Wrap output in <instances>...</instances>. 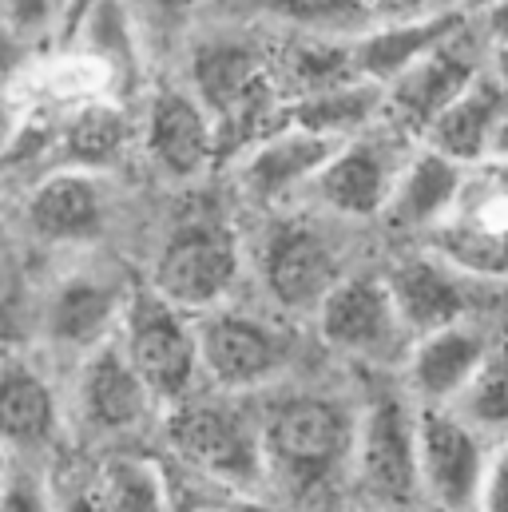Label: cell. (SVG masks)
Returning <instances> with one entry per match:
<instances>
[{"label": "cell", "mask_w": 508, "mask_h": 512, "mask_svg": "<svg viewBox=\"0 0 508 512\" xmlns=\"http://www.w3.org/2000/svg\"><path fill=\"white\" fill-rule=\"evenodd\" d=\"M112 175L52 167L44 171L24 199V231L44 247H92L112 223Z\"/></svg>", "instance_id": "obj_18"}, {"label": "cell", "mask_w": 508, "mask_h": 512, "mask_svg": "<svg viewBox=\"0 0 508 512\" xmlns=\"http://www.w3.org/2000/svg\"><path fill=\"white\" fill-rule=\"evenodd\" d=\"M389 298L413 338L469 322V318H493V310L505 302L508 286H485L453 270L445 258H437L425 247H405L385 266Z\"/></svg>", "instance_id": "obj_11"}, {"label": "cell", "mask_w": 508, "mask_h": 512, "mask_svg": "<svg viewBox=\"0 0 508 512\" xmlns=\"http://www.w3.org/2000/svg\"><path fill=\"white\" fill-rule=\"evenodd\" d=\"M485 72V48L473 36L469 24H461L445 44H437L425 60H417L405 76H397L385 88V112L381 120L401 135L417 139L429 131V124Z\"/></svg>", "instance_id": "obj_17"}, {"label": "cell", "mask_w": 508, "mask_h": 512, "mask_svg": "<svg viewBox=\"0 0 508 512\" xmlns=\"http://www.w3.org/2000/svg\"><path fill=\"white\" fill-rule=\"evenodd\" d=\"M465 425H473L481 437H508V330H501L493 354L485 358V366L477 370V378L469 389L449 405Z\"/></svg>", "instance_id": "obj_31"}, {"label": "cell", "mask_w": 508, "mask_h": 512, "mask_svg": "<svg viewBox=\"0 0 508 512\" xmlns=\"http://www.w3.org/2000/svg\"><path fill=\"white\" fill-rule=\"evenodd\" d=\"M139 147L171 183H199L223 159L215 120L179 80H163L147 92L139 112Z\"/></svg>", "instance_id": "obj_14"}, {"label": "cell", "mask_w": 508, "mask_h": 512, "mask_svg": "<svg viewBox=\"0 0 508 512\" xmlns=\"http://www.w3.org/2000/svg\"><path fill=\"white\" fill-rule=\"evenodd\" d=\"M338 147L342 143L278 120L231 159V179L247 203L262 211H286V203L306 199Z\"/></svg>", "instance_id": "obj_16"}, {"label": "cell", "mask_w": 508, "mask_h": 512, "mask_svg": "<svg viewBox=\"0 0 508 512\" xmlns=\"http://www.w3.org/2000/svg\"><path fill=\"white\" fill-rule=\"evenodd\" d=\"M477 512H508V437H501V445L489 453Z\"/></svg>", "instance_id": "obj_34"}, {"label": "cell", "mask_w": 508, "mask_h": 512, "mask_svg": "<svg viewBox=\"0 0 508 512\" xmlns=\"http://www.w3.org/2000/svg\"><path fill=\"white\" fill-rule=\"evenodd\" d=\"M56 4H64V0H56ZM56 16H60V12H56Z\"/></svg>", "instance_id": "obj_48"}, {"label": "cell", "mask_w": 508, "mask_h": 512, "mask_svg": "<svg viewBox=\"0 0 508 512\" xmlns=\"http://www.w3.org/2000/svg\"><path fill=\"white\" fill-rule=\"evenodd\" d=\"M135 286L120 270L108 266H72L64 270L40 306V338L60 358H88L104 342H112L124 326L127 302Z\"/></svg>", "instance_id": "obj_12"}, {"label": "cell", "mask_w": 508, "mask_h": 512, "mask_svg": "<svg viewBox=\"0 0 508 512\" xmlns=\"http://www.w3.org/2000/svg\"><path fill=\"white\" fill-rule=\"evenodd\" d=\"M270 76L282 108L362 80L354 68V40L306 36V32H274Z\"/></svg>", "instance_id": "obj_23"}, {"label": "cell", "mask_w": 508, "mask_h": 512, "mask_svg": "<svg viewBox=\"0 0 508 512\" xmlns=\"http://www.w3.org/2000/svg\"><path fill=\"white\" fill-rule=\"evenodd\" d=\"M461 512H477V509H461Z\"/></svg>", "instance_id": "obj_47"}, {"label": "cell", "mask_w": 508, "mask_h": 512, "mask_svg": "<svg viewBox=\"0 0 508 512\" xmlns=\"http://www.w3.org/2000/svg\"><path fill=\"white\" fill-rule=\"evenodd\" d=\"M191 512H247V509H239V505H199V509Z\"/></svg>", "instance_id": "obj_46"}, {"label": "cell", "mask_w": 508, "mask_h": 512, "mask_svg": "<svg viewBox=\"0 0 508 512\" xmlns=\"http://www.w3.org/2000/svg\"><path fill=\"white\" fill-rule=\"evenodd\" d=\"M52 512H104L100 509V497L92 489V469L68 485H56L52 481Z\"/></svg>", "instance_id": "obj_35"}, {"label": "cell", "mask_w": 508, "mask_h": 512, "mask_svg": "<svg viewBox=\"0 0 508 512\" xmlns=\"http://www.w3.org/2000/svg\"><path fill=\"white\" fill-rule=\"evenodd\" d=\"M465 20L453 12H421L409 20H385L370 24L354 40V68L362 80L389 88L397 76H405L417 60H425L437 44H445Z\"/></svg>", "instance_id": "obj_26"}, {"label": "cell", "mask_w": 508, "mask_h": 512, "mask_svg": "<svg viewBox=\"0 0 508 512\" xmlns=\"http://www.w3.org/2000/svg\"><path fill=\"white\" fill-rule=\"evenodd\" d=\"M358 409L330 393H286L258 413V437L270 485L310 497L350 473Z\"/></svg>", "instance_id": "obj_2"}, {"label": "cell", "mask_w": 508, "mask_h": 512, "mask_svg": "<svg viewBox=\"0 0 508 512\" xmlns=\"http://www.w3.org/2000/svg\"><path fill=\"white\" fill-rule=\"evenodd\" d=\"M64 409H68V421L88 441H104V445L135 437L143 425L159 417L155 397L127 362L120 334L76 362V378Z\"/></svg>", "instance_id": "obj_13"}, {"label": "cell", "mask_w": 508, "mask_h": 512, "mask_svg": "<svg viewBox=\"0 0 508 512\" xmlns=\"http://www.w3.org/2000/svg\"><path fill=\"white\" fill-rule=\"evenodd\" d=\"M413 147H417V139L389 128L385 120L354 139H346L330 155V163L322 167L314 187L306 191V207H314L318 215L346 223V227L378 223Z\"/></svg>", "instance_id": "obj_10"}, {"label": "cell", "mask_w": 508, "mask_h": 512, "mask_svg": "<svg viewBox=\"0 0 508 512\" xmlns=\"http://www.w3.org/2000/svg\"><path fill=\"white\" fill-rule=\"evenodd\" d=\"M310 322L330 354L385 374H397L413 346V334L405 330L381 270H350Z\"/></svg>", "instance_id": "obj_8"}, {"label": "cell", "mask_w": 508, "mask_h": 512, "mask_svg": "<svg viewBox=\"0 0 508 512\" xmlns=\"http://www.w3.org/2000/svg\"><path fill=\"white\" fill-rule=\"evenodd\" d=\"M0 512H52V481L32 465H12V477L0 493Z\"/></svg>", "instance_id": "obj_32"}, {"label": "cell", "mask_w": 508, "mask_h": 512, "mask_svg": "<svg viewBox=\"0 0 508 512\" xmlns=\"http://www.w3.org/2000/svg\"><path fill=\"white\" fill-rule=\"evenodd\" d=\"M199 338V366L203 385L227 397H251L286 378L294 366L298 342L290 330V318L247 310V306H215L195 318Z\"/></svg>", "instance_id": "obj_6"}, {"label": "cell", "mask_w": 508, "mask_h": 512, "mask_svg": "<svg viewBox=\"0 0 508 512\" xmlns=\"http://www.w3.org/2000/svg\"><path fill=\"white\" fill-rule=\"evenodd\" d=\"M147 64L167 60V56H183L187 40L199 32V16L211 0H127Z\"/></svg>", "instance_id": "obj_30"}, {"label": "cell", "mask_w": 508, "mask_h": 512, "mask_svg": "<svg viewBox=\"0 0 508 512\" xmlns=\"http://www.w3.org/2000/svg\"><path fill=\"white\" fill-rule=\"evenodd\" d=\"M40 56V40H32L24 28H16L4 12H0V92H8L24 72L28 64Z\"/></svg>", "instance_id": "obj_33"}, {"label": "cell", "mask_w": 508, "mask_h": 512, "mask_svg": "<svg viewBox=\"0 0 508 512\" xmlns=\"http://www.w3.org/2000/svg\"><path fill=\"white\" fill-rule=\"evenodd\" d=\"M362 512H433L425 505H389V509H362Z\"/></svg>", "instance_id": "obj_45"}, {"label": "cell", "mask_w": 508, "mask_h": 512, "mask_svg": "<svg viewBox=\"0 0 508 512\" xmlns=\"http://www.w3.org/2000/svg\"><path fill=\"white\" fill-rule=\"evenodd\" d=\"M227 4H235L231 24H258L270 32L358 40L370 28V16L358 8V0H227Z\"/></svg>", "instance_id": "obj_27"}, {"label": "cell", "mask_w": 508, "mask_h": 512, "mask_svg": "<svg viewBox=\"0 0 508 512\" xmlns=\"http://www.w3.org/2000/svg\"><path fill=\"white\" fill-rule=\"evenodd\" d=\"M473 28V36L481 40L485 56L497 52V48H508V0H501L497 8H489L481 20H465Z\"/></svg>", "instance_id": "obj_36"}, {"label": "cell", "mask_w": 508, "mask_h": 512, "mask_svg": "<svg viewBox=\"0 0 508 512\" xmlns=\"http://www.w3.org/2000/svg\"><path fill=\"white\" fill-rule=\"evenodd\" d=\"M465 167L441 159L429 147H413L409 163L401 167L393 195L381 211L378 227L393 239H405L409 247H421L457 207L461 187H465Z\"/></svg>", "instance_id": "obj_22"}, {"label": "cell", "mask_w": 508, "mask_h": 512, "mask_svg": "<svg viewBox=\"0 0 508 512\" xmlns=\"http://www.w3.org/2000/svg\"><path fill=\"white\" fill-rule=\"evenodd\" d=\"M381 112H385V88L370 84V80H354V84H342L334 92L286 104L282 124H294V128L314 131L322 139L346 143V139L381 124Z\"/></svg>", "instance_id": "obj_28"}, {"label": "cell", "mask_w": 508, "mask_h": 512, "mask_svg": "<svg viewBox=\"0 0 508 512\" xmlns=\"http://www.w3.org/2000/svg\"><path fill=\"white\" fill-rule=\"evenodd\" d=\"M270 52L274 32L258 24H223V28H199L179 64L175 76L215 120L223 155H239L262 131L282 120V100L270 76Z\"/></svg>", "instance_id": "obj_1"}, {"label": "cell", "mask_w": 508, "mask_h": 512, "mask_svg": "<svg viewBox=\"0 0 508 512\" xmlns=\"http://www.w3.org/2000/svg\"><path fill=\"white\" fill-rule=\"evenodd\" d=\"M485 437L453 409L417 405V489L433 512L477 509L485 481Z\"/></svg>", "instance_id": "obj_15"}, {"label": "cell", "mask_w": 508, "mask_h": 512, "mask_svg": "<svg viewBox=\"0 0 508 512\" xmlns=\"http://www.w3.org/2000/svg\"><path fill=\"white\" fill-rule=\"evenodd\" d=\"M235 401L239 397L203 389L183 405L159 413V425L179 469H191L195 477L211 481L231 497H254L270 489V477H266L258 417Z\"/></svg>", "instance_id": "obj_3"}, {"label": "cell", "mask_w": 508, "mask_h": 512, "mask_svg": "<svg viewBox=\"0 0 508 512\" xmlns=\"http://www.w3.org/2000/svg\"><path fill=\"white\" fill-rule=\"evenodd\" d=\"M429 12H453L457 16V0H425Z\"/></svg>", "instance_id": "obj_44"}, {"label": "cell", "mask_w": 508, "mask_h": 512, "mask_svg": "<svg viewBox=\"0 0 508 512\" xmlns=\"http://www.w3.org/2000/svg\"><path fill=\"white\" fill-rule=\"evenodd\" d=\"M56 36L64 52L104 64L116 76L124 100L135 96L151 68L127 0H64L56 16Z\"/></svg>", "instance_id": "obj_21"}, {"label": "cell", "mask_w": 508, "mask_h": 512, "mask_svg": "<svg viewBox=\"0 0 508 512\" xmlns=\"http://www.w3.org/2000/svg\"><path fill=\"white\" fill-rule=\"evenodd\" d=\"M92 489L104 512H175V489L163 461L143 453H112L92 469Z\"/></svg>", "instance_id": "obj_29"}, {"label": "cell", "mask_w": 508, "mask_h": 512, "mask_svg": "<svg viewBox=\"0 0 508 512\" xmlns=\"http://www.w3.org/2000/svg\"><path fill=\"white\" fill-rule=\"evenodd\" d=\"M501 0H457V16L461 20H481L489 8H497Z\"/></svg>", "instance_id": "obj_41"}, {"label": "cell", "mask_w": 508, "mask_h": 512, "mask_svg": "<svg viewBox=\"0 0 508 512\" xmlns=\"http://www.w3.org/2000/svg\"><path fill=\"white\" fill-rule=\"evenodd\" d=\"M489 159H508V108L505 116H501V124H497V135H493V155Z\"/></svg>", "instance_id": "obj_42"}, {"label": "cell", "mask_w": 508, "mask_h": 512, "mask_svg": "<svg viewBox=\"0 0 508 512\" xmlns=\"http://www.w3.org/2000/svg\"><path fill=\"white\" fill-rule=\"evenodd\" d=\"M12 465H16V457L0 449V493H4V485H8V477H12Z\"/></svg>", "instance_id": "obj_43"}, {"label": "cell", "mask_w": 508, "mask_h": 512, "mask_svg": "<svg viewBox=\"0 0 508 512\" xmlns=\"http://www.w3.org/2000/svg\"><path fill=\"white\" fill-rule=\"evenodd\" d=\"M497 338H501V326H493V318H469V322L413 338L409 358L397 370L401 389L413 397V405L449 409L477 378Z\"/></svg>", "instance_id": "obj_19"}, {"label": "cell", "mask_w": 508, "mask_h": 512, "mask_svg": "<svg viewBox=\"0 0 508 512\" xmlns=\"http://www.w3.org/2000/svg\"><path fill=\"white\" fill-rule=\"evenodd\" d=\"M16 135H20V112H16V104L8 100V92H0V159L12 151Z\"/></svg>", "instance_id": "obj_38"}, {"label": "cell", "mask_w": 508, "mask_h": 512, "mask_svg": "<svg viewBox=\"0 0 508 512\" xmlns=\"http://www.w3.org/2000/svg\"><path fill=\"white\" fill-rule=\"evenodd\" d=\"M358 8L370 16V24H385V20H409L429 12L425 0H358Z\"/></svg>", "instance_id": "obj_37"}, {"label": "cell", "mask_w": 508, "mask_h": 512, "mask_svg": "<svg viewBox=\"0 0 508 512\" xmlns=\"http://www.w3.org/2000/svg\"><path fill=\"white\" fill-rule=\"evenodd\" d=\"M508 96L497 88V80L489 72H481L433 124L421 135V147L437 151L441 159L473 171L481 163H489L493 155V135L505 116Z\"/></svg>", "instance_id": "obj_25"}, {"label": "cell", "mask_w": 508, "mask_h": 512, "mask_svg": "<svg viewBox=\"0 0 508 512\" xmlns=\"http://www.w3.org/2000/svg\"><path fill=\"white\" fill-rule=\"evenodd\" d=\"M68 409L40 362L0 350V449L16 461L40 457L60 445Z\"/></svg>", "instance_id": "obj_20"}, {"label": "cell", "mask_w": 508, "mask_h": 512, "mask_svg": "<svg viewBox=\"0 0 508 512\" xmlns=\"http://www.w3.org/2000/svg\"><path fill=\"white\" fill-rule=\"evenodd\" d=\"M314 207L278 211V219L254 243V274L274 314L282 318H314L326 294L354 270L346 262L342 235Z\"/></svg>", "instance_id": "obj_4"}, {"label": "cell", "mask_w": 508, "mask_h": 512, "mask_svg": "<svg viewBox=\"0 0 508 512\" xmlns=\"http://www.w3.org/2000/svg\"><path fill=\"white\" fill-rule=\"evenodd\" d=\"M481 175L508 199V159H489V163H481Z\"/></svg>", "instance_id": "obj_40"}, {"label": "cell", "mask_w": 508, "mask_h": 512, "mask_svg": "<svg viewBox=\"0 0 508 512\" xmlns=\"http://www.w3.org/2000/svg\"><path fill=\"white\" fill-rule=\"evenodd\" d=\"M485 72L497 80V88L508 96V48H497V52L485 56Z\"/></svg>", "instance_id": "obj_39"}, {"label": "cell", "mask_w": 508, "mask_h": 512, "mask_svg": "<svg viewBox=\"0 0 508 512\" xmlns=\"http://www.w3.org/2000/svg\"><path fill=\"white\" fill-rule=\"evenodd\" d=\"M120 346H124L131 370L139 374V382L155 397L159 413L207 389L203 366H199L195 318L163 302L151 286H135L124 326H120Z\"/></svg>", "instance_id": "obj_7"}, {"label": "cell", "mask_w": 508, "mask_h": 512, "mask_svg": "<svg viewBox=\"0 0 508 512\" xmlns=\"http://www.w3.org/2000/svg\"><path fill=\"white\" fill-rule=\"evenodd\" d=\"M52 135L56 147V167H80V171H100L108 175L131 143H139V116L131 112V104L112 96V100H96L72 116H64L60 124L44 128Z\"/></svg>", "instance_id": "obj_24"}, {"label": "cell", "mask_w": 508, "mask_h": 512, "mask_svg": "<svg viewBox=\"0 0 508 512\" xmlns=\"http://www.w3.org/2000/svg\"><path fill=\"white\" fill-rule=\"evenodd\" d=\"M350 489L362 509L421 505L417 489V405L405 389H381L358 409Z\"/></svg>", "instance_id": "obj_9"}, {"label": "cell", "mask_w": 508, "mask_h": 512, "mask_svg": "<svg viewBox=\"0 0 508 512\" xmlns=\"http://www.w3.org/2000/svg\"><path fill=\"white\" fill-rule=\"evenodd\" d=\"M243 270H247V247L239 231L223 215L191 211L167 227L143 286H151L163 302L179 306L183 314L199 318L215 306L235 302Z\"/></svg>", "instance_id": "obj_5"}]
</instances>
